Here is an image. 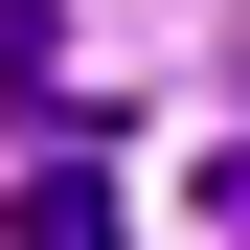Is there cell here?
<instances>
[{"label":"cell","mask_w":250,"mask_h":250,"mask_svg":"<svg viewBox=\"0 0 250 250\" xmlns=\"http://www.w3.org/2000/svg\"><path fill=\"white\" fill-rule=\"evenodd\" d=\"M0 250H114V182H91V159H46V182L0 205Z\"/></svg>","instance_id":"1"},{"label":"cell","mask_w":250,"mask_h":250,"mask_svg":"<svg viewBox=\"0 0 250 250\" xmlns=\"http://www.w3.org/2000/svg\"><path fill=\"white\" fill-rule=\"evenodd\" d=\"M0 114H68V23L46 0H0Z\"/></svg>","instance_id":"2"},{"label":"cell","mask_w":250,"mask_h":250,"mask_svg":"<svg viewBox=\"0 0 250 250\" xmlns=\"http://www.w3.org/2000/svg\"><path fill=\"white\" fill-rule=\"evenodd\" d=\"M205 205H228V250H250V159H205Z\"/></svg>","instance_id":"3"}]
</instances>
